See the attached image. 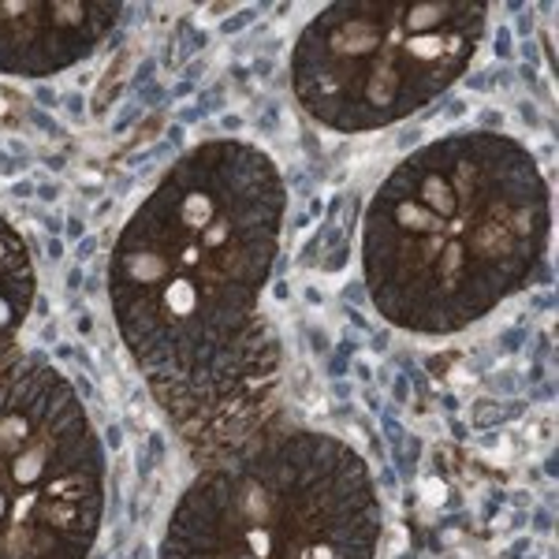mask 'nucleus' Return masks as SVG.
<instances>
[{
  "instance_id": "f257e3e1",
  "label": "nucleus",
  "mask_w": 559,
  "mask_h": 559,
  "mask_svg": "<svg viewBox=\"0 0 559 559\" xmlns=\"http://www.w3.org/2000/svg\"><path fill=\"white\" fill-rule=\"evenodd\" d=\"M284 179L258 146L202 142L128 221L112 254V306L160 403L228 421L269 384L258 321L284 228Z\"/></svg>"
},
{
  "instance_id": "f03ea898",
  "label": "nucleus",
  "mask_w": 559,
  "mask_h": 559,
  "mask_svg": "<svg viewBox=\"0 0 559 559\" xmlns=\"http://www.w3.org/2000/svg\"><path fill=\"white\" fill-rule=\"evenodd\" d=\"M548 224L545 173L519 139L448 134L403 157L369 202V295L403 329H466L537 273Z\"/></svg>"
},
{
  "instance_id": "7ed1b4c3",
  "label": "nucleus",
  "mask_w": 559,
  "mask_h": 559,
  "mask_svg": "<svg viewBox=\"0 0 559 559\" xmlns=\"http://www.w3.org/2000/svg\"><path fill=\"white\" fill-rule=\"evenodd\" d=\"M377 500L350 448L292 432L198 477L165 559H373Z\"/></svg>"
},
{
  "instance_id": "423d86ee",
  "label": "nucleus",
  "mask_w": 559,
  "mask_h": 559,
  "mask_svg": "<svg viewBox=\"0 0 559 559\" xmlns=\"http://www.w3.org/2000/svg\"><path fill=\"white\" fill-rule=\"evenodd\" d=\"M120 20V4H0V75L45 79L97 49Z\"/></svg>"
},
{
  "instance_id": "20e7f679",
  "label": "nucleus",
  "mask_w": 559,
  "mask_h": 559,
  "mask_svg": "<svg viewBox=\"0 0 559 559\" xmlns=\"http://www.w3.org/2000/svg\"><path fill=\"white\" fill-rule=\"evenodd\" d=\"M489 26V4H332L295 41L292 86L302 112L340 134H366L448 94Z\"/></svg>"
},
{
  "instance_id": "39448f33",
  "label": "nucleus",
  "mask_w": 559,
  "mask_h": 559,
  "mask_svg": "<svg viewBox=\"0 0 559 559\" xmlns=\"http://www.w3.org/2000/svg\"><path fill=\"white\" fill-rule=\"evenodd\" d=\"M102 519V452L49 366H0V559H83Z\"/></svg>"
},
{
  "instance_id": "0eeeda50",
  "label": "nucleus",
  "mask_w": 559,
  "mask_h": 559,
  "mask_svg": "<svg viewBox=\"0 0 559 559\" xmlns=\"http://www.w3.org/2000/svg\"><path fill=\"white\" fill-rule=\"evenodd\" d=\"M34 299V269L23 239L12 231V224L0 221V366L8 362V350L20 332V324Z\"/></svg>"
}]
</instances>
